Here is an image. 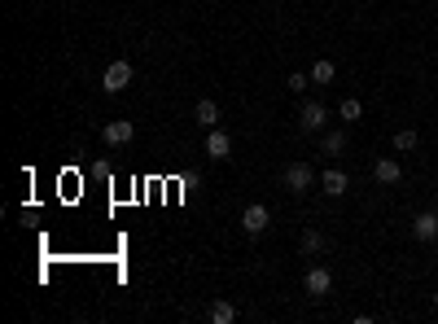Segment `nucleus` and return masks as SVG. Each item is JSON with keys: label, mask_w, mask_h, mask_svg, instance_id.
<instances>
[{"label": "nucleus", "mask_w": 438, "mask_h": 324, "mask_svg": "<svg viewBox=\"0 0 438 324\" xmlns=\"http://www.w3.org/2000/svg\"><path fill=\"white\" fill-rule=\"evenodd\" d=\"M101 88L110 92V97L127 92V88H132V62H123V57H118V62H110V66H105V75H101Z\"/></svg>", "instance_id": "1"}, {"label": "nucleus", "mask_w": 438, "mask_h": 324, "mask_svg": "<svg viewBox=\"0 0 438 324\" xmlns=\"http://www.w3.org/2000/svg\"><path fill=\"white\" fill-rule=\"evenodd\" d=\"M272 228V210L263 206V202H250V206L241 210V233L245 237H263Z\"/></svg>", "instance_id": "2"}, {"label": "nucleus", "mask_w": 438, "mask_h": 324, "mask_svg": "<svg viewBox=\"0 0 438 324\" xmlns=\"http://www.w3.org/2000/svg\"><path fill=\"white\" fill-rule=\"evenodd\" d=\"M311 184H316V171H311L307 162H289V166H285V188H289L294 197H303Z\"/></svg>", "instance_id": "3"}, {"label": "nucleus", "mask_w": 438, "mask_h": 324, "mask_svg": "<svg viewBox=\"0 0 438 324\" xmlns=\"http://www.w3.org/2000/svg\"><path fill=\"white\" fill-rule=\"evenodd\" d=\"M132 136H136L132 118H114V123H105V131H101V140H105L110 149H118V145H132Z\"/></svg>", "instance_id": "4"}, {"label": "nucleus", "mask_w": 438, "mask_h": 324, "mask_svg": "<svg viewBox=\"0 0 438 324\" xmlns=\"http://www.w3.org/2000/svg\"><path fill=\"white\" fill-rule=\"evenodd\" d=\"M303 290L311 294V298H325L329 290H333V272H329V268H307V276H303Z\"/></svg>", "instance_id": "5"}, {"label": "nucleus", "mask_w": 438, "mask_h": 324, "mask_svg": "<svg viewBox=\"0 0 438 324\" xmlns=\"http://www.w3.org/2000/svg\"><path fill=\"white\" fill-rule=\"evenodd\" d=\"M325 118H329V110H325L320 101H303V110H298V127L303 131H320Z\"/></svg>", "instance_id": "6"}, {"label": "nucleus", "mask_w": 438, "mask_h": 324, "mask_svg": "<svg viewBox=\"0 0 438 324\" xmlns=\"http://www.w3.org/2000/svg\"><path fill=\"white\" fill-rule=\"evenodd\" d=\"M228 153H232V136H228V131H219V127H210V136H206V158L223 162Z\"/></svg>", "instance_id": "7"}, {"label": "nucleus", "mask_w": 438, "mask_h": 324, "mask_svg": "<svg viewBox=\"0 0 438 324\" xmlns=\"http://www.w3.org/2000/svg\"><path fill=\"white\" fill-rule=\"evenodd\" d=\"M373 180L377 184H399V180H404V166H399L395 158H377L373 162Z\"/></svg>", "instance_id": "8"}, {"label": "nucleus", "mask_w": 438, "mask_h": 324, "mask_svg": "<svg viewBox=\"0 0 438 324\" xmlns=\"http://www.w3.org/2000/svg\"><path fill=\"white\" fill-rule=\"evenodd\" d=\"M412 237H417V241H434V237H438V215L421 210L417 219H412Z\"/></svg>", "instance_id": "9"}, {"label": "nucleus", "mask_w": 438, "mask_h": 324, "mask_svg": "<svg viewBox=\"0 0 438 324\" xmlns=\"http://www.w3.org/2000/svg\"><path fill=\"white\" fill-rule=\"evenodd\" d=\"M320 184H325V193L329 197H342L351 188V180H347V171H338V166H329V171L320 175Z\"/></svg>", "instance_id": "10"}, {"label": "nucleus", "mask_w": 438, "mask_h": 324, "mask_svg": "<svg viewBox=\"0 0 438 324\" xmlns=\"http://www.w3.org/2000/svg\"><path fill=\"white\" fill-rule=\"evenodd\" d=\"M193 118H197L202 127H215V123H219V105L210 101V97H202V101H197V110H193Z\"/></svg>", "instance_id": "11"}, {"label": "nucleus", "mask_w": 438, "mask_h": 324, "mask_svg": "<svg viewBox=\"0 0 438 324\" xmlns=\"http://www.w3.org/2000/svg\"><path fill=\"white\" fill-rule=\"evenodd\" d=\"M210 324H237V307L232 303H210Z\"/></svg>", "instance_id": "12"}, {"label": "nucleus", "mask_w": 438, "mask_h": 324, "mask_svg": "<svg viewBox=\"0 0 438 324\" xmlns=\"http://www.w3.org/2000/svg\"><path fill=\"white\" fill-rule=\"evenodd\" d=\"M338 79V66L329 62V57H320V62L311 66V83H333Z\"/></svg>", "instance_id": "13"}, {"label": "nucleus", "mask_w": 438, "mask_h": 324, "mask_svg": "<svg viewBox=\"0 0 438 324\" xmlns=\"http://www.w3.org/2000/svg\"><path fill=\"white\" fill-rule=\"evenodd\" d=\"M303 255H320V250H325V237L320 233H316V228H307V233H303Z\"/></svg>", "instance_id": "14"}, {"label": "nucleus", "mask_w": 438, "mask_h": 324, "mask_svg": "<svg viewBox=\"0 0 438 324\" xmlns=\"http://www.w3.org/2000/svg\"><path fill=\"white\" fill-rule=\"evenodd\" d=\"M320 149L329 153V158H338V153H342V149H347V136H342V131H329V136L320 140Z\"/></svg>", "instance_id": "15"}, {"label": "nucleus", "mask_w": 438, "mask_h": 324, "mask_svg": "<svg viewBox=\"0 0 438 324\" xmlns=\"http://www.w3.org/2000/svg\"><path fill=\"white\" fill-rule=\"evenodd\" d=\"M417 145H421L417 127H404V131H395V149H417Z\"/></svg>", "instance_id": "16"}, {"label": "nucleus", "mask_w": 438, "mask_h": 324, "mask_svg": "<svg viewBox=\"0 0 438 324\" xmlns=\"http://www.w3.org/2000/svg\"><path fill=\"white\" fill-rule=\"evenodd\" d=\"M360 114H364V105L355 101V97H347V101H342V123H360Z\"/></svg>", "instance_id": "17"}, {"label": "nucleus", "mask_w": 438, "mask_h": 324, "mask_svg": "<svg viewBox=\"0 0 438 324\" xmlns=\"http://www.w3.org/2000/svg\"><path fill=\"white\" fill-rule=\"evenodd\" d=\"M307 83H311V79H307L303 70H294V75L285 79V88H289V92H307Z\"/></svg>", "instance_id": "18"}, {"label": "nucleus", "mask_w": 438, "mask_h": 324, "mask_svg": "<svg viewBox=\"0 0 438 324\" xmlns=\"http://www.w3.org/2000/svg\"><path fill=\"white\" fill-rule=\"evenodd\" d=\"M434 307H438V294H434Z\"/></svg>", "instance_id": "19"}]
</instances>
